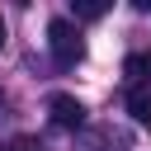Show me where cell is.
<instances>
[{
	"mask_svg": "<svg viewBox=\"0 0 151 151\" xmlns=\"http://www.w3.org/2000/svg\"><path fill=\"white\" fill-rule=\"evenodd\" d=\"M47 47H52L57 66H76V61L85 57V42H80V28H76L71 19H52V24H47Z\"/></svg>",
	"mask_w": 151,
	"mask_h": 151,
	"instance_id": "6da1fadb",
	"label": "cell"
},
{
	"mask_svg": "<svg viewBox=\"0 0 151 151\" xmlns=\"http://www.w3.org/2000/svg\"><path fill=\"white\" fill-rule=\"evenodd\" d=\"M47 118H52L57 127H80V123H85V104H80L76 94H52V99H47Z\"/></svg>",
	"mask_w": 151,
	"mask_h": 151,
	"instance_id": "7a4b0ae2",
	"label": "cell"
},
{
	"mask_svg": "<svg viewBox=\"0 0 151 151\" xmlns=\"http://www.w3.org/2000/svg\"><path fill=\"white\" fill-rule=\"evenodd\" d=\"M123 76H127L132 90H137V85H151V52H132V57L123 61Z\"/></svg>",
	"mask_w": 151,
	"mask_h": 151,
	"instance_id": "3957f363",
	"label": "cell"
},
{
	"mask_svg": "<svg viewBox=\"0 0 151 151\" xmlns=\"http://www.w3.org/2000/svg\"><path fill=\"white\" fill-rule=\"evenodd\" d=\"M127 113H132V123L151 127V85H137V90H127Z\"/></svg>",
	"mask_w": 151,
	"mask_h": 151,
	"instance_id": "277c9868",
	"label": "cell"
},
{
	"mask_svg": "<svg viewBox=\"0 0 151 151\" xmlns=\"http://www.w3.org/2000/svg\"><path fill=\"white\" fill-rule=\"evenodd\" d=\"M71 9H76V19H104V14H109L104 0H76Z\"/></svg>",
	"mask_w": 151,
	"mask_h": 151,
	"instance_id": "5b68a950",
	"label": "cell"
},
{
	"mask_svg": "<svg viewBox=\"0 0 151 151\" xmlns=\"http://www.w3.org/2000/svg\"><path fill=\"white\" fill-rule=\"evenodd\" d=\"M0 151H38V142H33V137H14V142L0 146Z\"/></svg>",
	"mask_w": 151,
	"mask_h": 151,
	"instance_id": "8992f818",
	"label": "cell"
},
{
	"mask_svg": "<svg viewBox=\"0 0 151 151\" xmlns=\"http://www.w3.org/2000/svg\"><path fill=\"white\" fill-rule=\"evenodd\" d=\"M0 47H5V19H0Z\"/></svg>",
	"mask_w": 151,
	"mask_h": 151,
	"instance_id": "52a82bcc",
	"label": "cell"
}]
</instances>
